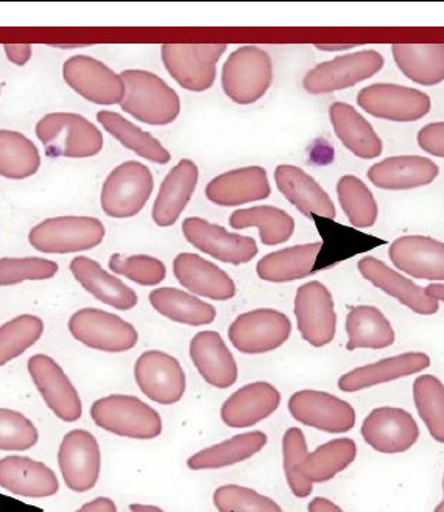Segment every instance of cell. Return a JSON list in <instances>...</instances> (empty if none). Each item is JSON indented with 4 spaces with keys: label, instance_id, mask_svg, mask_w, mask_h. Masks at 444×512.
<instances>
[{
    "label": "cell",
    "instance_id": "6da1fadb",
    "mask_svg": "<svg viewBox=\"0 0 444 512\" xmlns=\"http://www.w3.org/2000/svg\"><path fill=\"white\" fill-rule=\"evenodd\" d=\"M125 97L120 108L139 122L164 127L180 116L181 102L163 78L147 71H124Z\"/></svg>",
    "mask_w": 444,
    "mask_h": 512
},
{
    "label": "cell",
    "instance_id": "7a4b0ae2",
    "mask_svg": "<svg viewBox=\"0 0 444 512\" xmlns=\"http://www.w3.org/2000/svg\"><path fill=\"white\" fill-rule=\"evenodd\" d=\"M36 136L49 158H92L103 148L99 128L80 114H47L36 123Z\"/></svg>",
    "mask_w": 444,
    "mask_h": 512
},
{
    "label": "cell",
    "instance_id": "3957f363",
    "mask_svg": "<svg viewBox=\"0 0 444 512\" xmlns=\"http://www.w3.org/2000/svg\"><path fill=\"white\" fill-rule=\"evenodd\" d=\"M91 418L97 427L122 438L148 441L163 433V419L158 411L127 394H111L96 400Z\"/></svg>",
    "mask_w": 444,
    "mask_h": 512
},
{
    "label": "cell",
    "instance_id": "277c9868",
    "mask_svg": "<svg viewBox=\"0 0 444 512\" xmlns=\"http://www.w3.org/2000/svg\"><path fill=\"white\" fill-rule=\"evenodd\" d=\"M272 83V58L261 47H239L223 64V91L237 105H253L258 102Z\"/></svg>",
    "mask_w": 444,
    "mask_h": 512
},
{
    "label": "cell",
    "instance_id": "5b68a950",
    "mask_svg": "<svg viewBox=\"0 0 444 512\" xmlns=\"http://www.w3.org/2000/svg\"><path fill=\"white\" fill-rule=\"evenodd\" d=\"M105 226L94 217H55L30 231L29 242L46 254H71L96 248L105 239Z\"/></svg>",
    "mask_w": 444,
    "mask_h": 512
},
{
    "label": "cell",
    "instance_id": "8992f818",
    "mask_svg": "<svg viewBox=\"0 0 444 512\" xmlns=\"http://www.w3.org/2000/svg\"><path fill=\"white\" fill-rule=\"evenodd\" d=\"M226 47V44H164L161 57L170 77L181 88L205 92L214 85L217 64Z\"/></svg>",
    "mask_w": 444,
    "mask_h": 512
},
{
    "label": "cell",
    "instance_id": "52a82bcc",
    "mask_svg": "<svg viewBox=\"0 0 444 512\" xmlns=\"http://www.w3.org/2000/svg\"><path fill=\"white\" fill-rule=\"evenodd\" d=\"M153 175L138 161L120 164L105 179L102 187L103 212L108 217L130 218L138 215L152 197Z\"/></svg>",
    "mask_w": 444,
    "mask_h": 512
},
{
    "label": "cell",
    "instance_id": "ba28073f",
    "mask_svg": "<svg viewBox=\"0 0 444 512\" xmlns=\"http://www.w3.org/2000/svg\"><path fill=\"white\" fill-rule=\"evenodd\" d=\"M69 332L86 348L111 354L131 351L139 341L138 330L134 329L133 324L114 313L99 309L75 312L69 320Z\"/></svg>",
    "mask_w": 444,
    "mask_h": 512
},
{
    "label": "cell",
    "instance_id": "9c48e42d",
    "mask_svg": "<svg viewBox=\"0 0 444 512\" xmlns=\"http://www.w3.org/2000/svg\"><path fill=\"white\" fill-rule=\"evenodd\" d=\"M384 57L376 50H360L318 64L307 72L303 80L304 89L309 94L321 95L342 89L353 88L360 81L374 77L384 67Z\"/></svg>",
    "mask_w": 444,
    "mask_h": 512
},
{
    "label": "cell",
    "instance_id": "30bf717a",
    "mask_svg": "<svg viewBox=\"0 0 444 512\" xmlns=\"http://www.w3.org/2000/svg\"><path fill=\"white\" fill-rule=\"evenodd\" d=\"M292 334V323L282 312L256 309L242 313L228 330V337L242 354H267L286 343Z\"/></svg>",
    "mask_w": 444,
    "mask_h": 512
},
{
    "label": "cell",
    "instance_id": "8fae6325",
    "mask_svg": "<svg viewBox=\"0 0 444 512\" xmlns=\"http://www.w3.org/2000/svg\"><path fill=\"white\" fill-rule=\"evenodd\" d=\"M295 316L304 341L314 348L332 343L337 332V313L331 292L321 282H309L298 288Z\"/></svg>",
    "mask_w": 444,
    "mask_h": 512
},
{
    "label": "cell",
    "instance_id": "7c38bea8",
    "mask_svg": "<svg viewBox=\"0 0 444 512\" xmlns=\"http://www.w3.org/2000/svg\"><path fill=\"white\" fill-rule=\"evenodd\" d=\"M58 466L67 488L88 492L96 488L102 470V452L96 436L88 430H72L58 450Z\"/></svg>",
    "mask_w": 444,
    "mask_h": 512
},
{
    "label": "cell",
    "instance_id": "4fadbf2b",
    "mask_svg": "<svg viewBox=\"0 0 444 512\" xmlns=\"http://www.w3.org/2000/svg\"><path fill=\"white\" fill-rule=\"evenodd\" d=\"M357 103L378 119L390 122H416L429 114V95L407 86L376 83L367 86L357 95Z\"/></svg>",
    "mask_w": 444,
    "mask_h": 512
},
{
    "label": "cell",
    "instance_id": "5bb4252c",
    "mask_svg": "<svg viewBox=\"0 0 444 512\" xmlns=\"http://www.w3.org/2000/svg\"><path fill=\"white\" fill-rule=\"evenodd\" d=\"M134 379L142 394L159 405L178 404L186 393L183 366L163 351L144 352L134 365Z\"/></svg>",
    "mask_w": 444,
    "mask_h": 512
},
{
    "label": "cell",
    "instance_id": "9a60e30c",
    "mask_svg": "<svg viewBox=\"0 0 444 512\" xmlns=\"http://www.w3.org/2000/svg\"><path fill=\"white\" fill-rule=\"evenodd\" d=\"M63 78L80 97L96 105H117L125 97L124 80L96 58L77 55L63 64Z\"/></svg>",
    "mask_w": 444,
    "mask_h": 512
},
{
    "label": "cell",
    "instance_id": "2e32d148",
    "mask_svg": "<svg viewBox=\"0 0 444 512\" xmlns=\"http://www.w3.org/2000/svg\"><path fill=\"white\" fill-rule=\"evenodd\" d=\"M30 377L47 407L64 422H77L82 418L80 394L71 379L52 357L36 354L27 363Z\"/></svg>",
    "mask_w": 444,
    "mask_h": 512
},
{
    "label": "cell",
    "instance_id": "e0dca14e",
    "mask_svg": "<svg viewBox=\"0 0 444 512\" xmlns=\"http://www.w3.org/2000/svg\"><path fill=\"white\" fill-rule=\"evenodd\" d=\"M184 239L192 246L225 264H248L258 256V245L251 237L233 234L205 218L189 217L183 221Z\"/></svg>",
    "mask_w": 444,
    "mask_h": 512
},
{
    "label": "cell",
    "instance_id": "ac0fdd59",
    "mask_svg": "<svg viewBox=\"0 0 444 512\" xmlns=\"http://www.w3.org/2000/svg\"><path fill=\"white\" fill-rule=\"evenodd\" d=\"M289 411L295 421L326 433H346L356 425L353 405L325 391L303 390L292 394Z\"/></svg>",
    "mask_w": 444,
    "mask_h": 512
},
{
    "label": "cell",
    "instance_id": "d6986e66",
    "mask_svg": "<svg viewBox=\"0 0 444 512\" xmlns=\"http://www.w3.org/2000/svg\"><path fill=\"white\" fill-rule=\"evenodd\" d=\"M363 441L379 453H404L420 438V427L402 408H374L362 424Z\"/></svg>",
    "mask_w": 444,
    "mask_h": 512
},
{
    "label": "cell",
    "instance_id": "ffe728a7",
    "mask_svg": "<svg viewBox=\"0 0 444 512\" xmlns=\"http://www.w3.org/2000/svg\"><path fill=\"white\" fill-rule=\"evenodd\" d=\"M388 256L412 278L444 281V243L426 235H404L392 243Z\"/></svg>",
    "mask_w": 444,
    "mask_h": 512
},
{
    "label": "cell",
    "instance_id": "44dd1931",
    "mask_svg": "<svg viewBox=\"0 0 444 512\" xmlns=\"http://www.w3.org/2000/svg\"><path fill=\"white\" fill-rule=\"evenodd\" d=\"M173 274L186 290L212 301H230L237 288L230 274L194 253L178 254L173 260Z\"/></svg>",
    "mask_w": 444,
    "mask_h": 512
},
{
    "label": "cell",
    "instance_id": "7402d4cb",
    "mask_svg": "<svg viewBox=\"0 0 444 512\" xmlns=\"http://www.w3.org/2000/svg\"><path fill=\"white\" fill-rule=\"evenodd\" d=\"M281 405V393L268 382H254L231 394L222 405L220 416L230 428L254 427L270 418Z\"/></svg>",
    "mask_w": 444,
    "mask_h": 512
},
{
    "label": "cell",
    "instance_id": "603a6c76",
    "mask_svg": "<svg viewBox=\"0 0 444 512\" xmlns=\"http://www.w3.org/2000/svg\"><path fill=\"white\" fill-rule=\"evenodd\" d=\"M360 274L368 282L379 288L388 296L398 299L402 306L409 307L418 315H435L440 309V302L426 295V290L410 279L404 278L398 271L385 265L376 257H363L357 264Z\"/></svg>",
    "mask_w": 444,
    "mask_h": 512
},
{
    "label": "cell",
    "instance_id": "cb8c5ba5",
    "mask_svg": "<svg viewBox=\"0 0 444 512\" xmlns=\"http://www.w3.org/2000/svg\"><path fill=\"white\" fill-rule=\"evenodd\" d=\"M192 363L208 385L226 390L237 382L239 368L236 358L219 332L205 330L192 338L189 346Z\"/></svg>",
    "mask_w": 444,
    "mask_h": 512
},
{
    "label": "cell",
    "instance_id": "d4e9b609",
    "mask_svg": "<svg viewBox=\"0 0 444 512\" xmlns=\"http://www.w3.org/2000/svg\"><path fill=\"white\" fill-rule=\"evenodd\" d=\"M0 488L21 497L46 498L60 491V481L41 461L13 455L0 460Z\"/></svg>",
    "mask_w": 444,
    "mask_h": 512
},
{
    "label": "cell",
    "instance_id": "484cf974",
    "mask_svg": "<svg viewBox=\"0 0 444 512\" xmlns=\"http://www.w3.org/2000/svg\"><path fill=\"white\" fill-rule=\"evenodd\" d=\"M206 198L223 207H236L270 197L267 170L259 165L231 170L215 176L206 186Z\"/></svg>",
    "mask_w": 444,
    "mask_h": 512
},
{
    "label": "cell",
    "instance_id": "4316f807",
    "mask_svg": "<svg viewBox=\"0 0 444 512\" xmlns=\"http://www.w3.org/2000/svg\"><path fill=\"white\" fill-rule=\"evenodd\" d=\"M198 178L200 172L191 159H181L167 173L153 204L152 217L159 228H169L177 223L197 189Z\"/></svg>",
    "mask_w": 444,
    "mask_h": 512
},
{
    "label": "cell",
    "instance_id": "83f0119b",
    "mask_svg": "<svg viewBox=\"0 0 444 512\" xmlns=\"http://www.w3.org/2000/svg\"><path fill=\"white\" fill-rule=\"evenodd\" d=\"M430 357L424 352H406L396 357L384 358L371 365L360 366L346 372L339 379V388L345 393L368 390L382 383L413 376L429 368Z\"/></svg>",
    "mask_w": 444,
    "mask_h": 512
},
{
    "label": "cell",
    "instance_id": "f1b7e54d",
    "mask_svg": "<svg viewBox=\"0 0 444 512\" xmlns=\"http://www.w3.org/2000/svg\"><path fill=\"white\" fill-rule=\"evenodd\" d=\"M276 186L279 192L306 215H321L334 220L337 211L331 197L320 184L295 165H278L275 172Z\"/></svg>",
    "mask_w": 444,
    "mask_h": 512
},
{
    "label": "cell",
    "instance_id": "f546056e",
    "mask_svg": "<svg viewBox=\"0 0 444 512\" xmlns=\"http://www.w3.org/2000/svg\"><path fill=\"white\" fill-rule=\"evenodd\" d=\"M440 169L423 156H395L374 164L368 179L384 190H410L434 183Z\"/></svg>",
    "mask_w": 444,
    "mask_h": 512
},
{
    "label": "cell",
    "instance_id": "4dcf8cb0",
    "mask_svg": "<svg viewBox=\"0 0 444 512\" xmlns=\"http://www.w3.org/2000/svg\"><path fill=\"white\" fill-rule=\"evenodd\" d=\"M71 271L78 284L106 306L131 310L138 306V295L119 278L103 270L102 265L89 257H75Z\"/></svg>",
    "mask_w": 444,
    "mask_h": 512
},
{
    "label": "cell",
    "instance_id": "1f68e13d",
    "mask_svg": "<svg viewBox=\"0 0 444 512\" xmlns=\"http://www.w3.org/2000/svg\"><path fill=\"white\" fill-rule=\"evenodd\" d=\"M332 128L342 144L360 159H374L382 155L381 137L371 123L348 103H332L329 108Z\"/></svg>",
    "mask_w": 444,
    "mask_h": 512
},
{
    "label": "cell",
    "instance_id": "d6a6232c",
    "mask_svg": "<svg viewBox=\"0 0 444 512\" xmlns=\"http://www.w3.org/2000/svg\"><path fill=\"white\" fill-rule=\"evenodd\" d=\"M323 243H307L267 254L256 265L259 278L272 284L298 281L314 273Z\"/></svg>",
    "mask_w": 444,
    "mask_h": 512
},
{
    "label": "cell",
    "instance_id": "836d02e7",
    "mask_svg": "<svg viewBox=\"0 0 444 512\" xmlns=\"http://www.w3.org/2000/svg\"><path fill=\"white\" fill-rule=\"evenodd\" d=\"M356 456L357 446L353 439H332L306 456L298 469V477L306 486L314 488L315 483H325L348 469Z\"/></svg>",
    "mask_w": 444,
    "mask_h": 512
},
{
    "label": "cell",
    "instance_id": "e575fe53",
    "mask_svg": "<svg viewBox=\"0 0 444 512\" xmlns=\"http://www.w3.org/2000/svg\"><path fill=\"white\" fill-rule=\"evenodd\" d=\"M392 50L399 71L416 85L444 81V44H395Z\"/></svg>",
    "mask_w": 444,
    "mask_h": 512
},
{
    "label": "cell",
    "instance_id": "d590c367",
    "mask_svg": "<svg viewBox=\"0 0 444 512\" xmlns=\"http://www.w3.org/2000/svg\"><path fill=\"white\" fill-rule=\"evenodd\" d=\"M267 441L264 432L242 433L195 453L187 460V467L191 470H212L244 463L261 452Z\"/></svg>",
    "mask_w": 444,
    "mask_h": 512
},
{
    "label": "cell",
    "instance_id": "8d00e7d4",
    "mask_svg": "<svg viewBox=\"0 0 444 512\" xmlns=\"http://www.w3.org/2000/svg\"><path fill=\"white\" fill-rule=\"evenodd\" d=\"M348 351L385 349L395 343V330L381 310L373 306L354 307L346 316Z\"/></svg>",
    "mask_w": 444,
    "mask_h": 512
},
{
    "label": "cell",
    "instance_id": "74e56055",
    "mask_svg": "<svg viewBox=\"0 0 444 512\" xmlns=\"http://www.w3.org/2000/svg\"><path fill=\"white\" fill-rule=\"evenodd\" d=\"M148 299L159 315L166 316L173 323L194 327L208 326L214 323L217 316L214 306L178 288H156Z\"/></svg>",
    "mask_w": 444,
    "mask_h": 512
},
{
    "label": "cell",
    "instance_id": "f35d334b",
    "mask_svg": "<svg viewBox=\"0 0 444 512\" xmlns=\"http://www.w3.org/2000/svg\"><path fill=\"white\" fill-rule=\"evenodd\" d=\"M230 226L233 229L258 228L261 242L267 246L282 245L292 239L295 232V220L286 211L273 206L234 211Z\"/></svg>",
    "mask_w": 444,
    "mask_h": 512
},
{
    "label": "cell",
    "instance_id": "ab89813d",
    "mask_svg": "<svg viewBox=\"0 0 444 512\" xmlns=\"http://www.w3.org/2000/svg\"><path fill=\"white\" fill-rule=\"evenodd\" d=\"M97 120L114 139L124 145L128 150L134 151L141 158L155 162V164H169L170 156L167 148L147 131H142L133 122L113 113V111H100Z\"/></svg>",
    "mask_w": 444,
    "mask_h": 512
},
{
    "label": "cell",
    "instance_id": "60d3db41",
    "mask_svg": "<svg viewBox=\"0 0 444 512\" xmlns=\"http://www.w3.org/2000/svg\"><path fill=\"white\" fill-rule=\"evenodd\" d=\"M41 167L38 148L18 131L0 130V176L27 179Z\"/></svg>",
    "mask_w": 444,
    "mask_h": 512
},
{
    "label": "cell",
    "instance_id": "b9f144b4",
    "mask_svg": "<svg viewBox=\"0 0 444 512\" xmlns=\"http://www.w3.org/2000/svg\"><path fill=\"white\" fill-rule=\"evenodd\" d=\"M340 206L354 228L367 229L378 220V203L367 184L357 176L346 175L337 184Z\"/></svg>",
    "mask_w": 444,
    "mask_h": 512
},
{
    "label": "cell",
    "instance_id": "7bdbcfd3",
    "mask_svg": "<svg viewBox=\"0 0 444 512\" xmlns=\"http://www.w3.org/2000/svg\"><path fill=\"white\" fill-rule=\"evenodd\" d=\"M415 407L435 441L444 444V385L435 376H421L413 382Z\"/></svg>",
    "mask_w": 444,
    "mask_h": 512
},
{
    "label": "cell",
    "instance_id": "ee69618b",
    "mask_svg": "<svg viewBox=\"0 0 444 512\" xmlns=\"http://www.w3.org/2000/svg\"><path fill=\"white\" fill-rule=\"evenodd\" d=\"M43 334V320L35 315H19L0 326V366L24 354Z\"/></svg>",
    "mask_w": 444,
    "mask_h": 512
},
{
    "label": "cell",
    "instance_id": "f6af8a7d",
    "mask_svg": "<svg viewBox=\"0 0 444 512\" xmlns=\"http://www.w3.org/2000/svg\"><path fill=\"white\" fill-rule=\"evenodd\" d=\"M212 502L219 512H284L273 498L239 484L215 489Z\"/></svg>",
    "mask_w": 444,
    "mask_h": 512
},
{
    "label": "cell",
    "instance_id": "bcb514c9",
    "mask_svg": "<svg viewBox=\"0 0 444 512\" xmlns=\"http://www.w3.org/2000/svg\"><path fill=\"white\" fill-rule=\"evenodd\" d=\"M39 432L19 411L0 408V450L25 452L38 444Z\"/></svg>",
    "mask_w": 444,
    "mask_h": 512
},
{
    "label": "cell",
    "instance_id": "7dc6e473",
    "mask_svg": "<svg viewBox=\"0 0 444 512\" xmlns=\"http://www.w3.org/2000/svg\"><path fill=\"white\" fill-rule=\"evenodd\" d=\"M110 270L144 287L161 284L167 274L166 265L161 260L144 254L127 257L113 254L110 257Z\"/></svg>",
    "mask_w": 444,
    "mask_h": 512
},
{
    "label": "cell",
    "instance_id": "c3c4849f",
    "mask_svg": "<svg viewBox=\"0 0 444 512\" xmlns=\"http://www.w3.org/2000/svg\"><path fill=\"white\" fill-rule=\"evenodd\" d=\"M307 455H309V450H307V441L303 430L298 427L289 428L282 438V464H284V474H286L290 491L298 498L309 497L314 491V488L306 486L298 477V469L306 460Z\"/></svg>",
    "mask_w": 444,
    "mask_h": 512
},
{
    "label": "cell",
    "instance_id": "681fc988",
    "mask_svg": "<svg viewBox=\"0 0 444 512\" xmlns=\"http://www.w3.org/2000/svg\"><path fill=\"white\" fill-rule=\"evenodd\" d=\"M58 264L39 257L0 259V287L21 284L24 281H47L57 276Z\"/></svg>",
    "mask_w": 444,
    "mask_h": 512
},
{
    "label": "cell",
    "instance_id": "f907efd6",
    "mask_svg": "<svg viewBox=\"0 0 444 512\" xmlns=\"http://www.w3.org/2000/svg\"><path fill=\"white\" fill-rule=\"evenodd\" d=\"M418 145L429 155L444 159V122L429 123L421 128Z\"/></svg>",
    "mask_w": 444,
    "mask_h": 512
},
{
    "label": "cell",
    "instance_id": "816d5d0a",
    "mask_svg": "<svg viewBox=\"0 0 444 512\" xmlns=\"http://www.w3.org/2000/svg\"><path fill=\"white\" fill-rule=\"evenodd\" d=\"M5 55L16 66H25L32 58V46L30 44H5Z\"/></svg>",
    "mask_w": 444,
    "mask_h": 512
},
{
    "label": "cell",
    "instance_id": "f5cc1de1",
    "mask_svg": "<svg viewBox=\"0 0 444 512\" xmlns=\"http://www.w3.org/2000/svg\"><path fill=\"white\" fill-rule=\"evenodd\" d=\"M77 512H117V506L111 498L97 497L85 503Z\"/></svg>",
    "mask_w": 444,
    "mask_h": 512
},
{
    "label": "cell",
    "instance_id": "db71d44e",
    "mask_svg": "<svg viewBox=\"0 0 444 512\" xmlns=\"http://www.w3.org/2000/svg\"><path fill=\"white\" fill-rule=\"evenodd\" d=\"M309 512H345L340 506L335 505L329 498L315 497L309 506H307Z\"/></svg>",
    "mask_w": 444,
    "mask_h": 512
},
{
    "label": "cell",
    "instance_id": "11a10c76",
    "mask_svg": "<svg viewBox=\"0 0 444 512\" xmlns=\"http://www.w3.org/2000/svg\"><path fill=\"white\" fill-rule=\"evenodd\" d=\"M424 290H426V295L429 298L437 302H444V284H430Z\"/></svg>",
    "mask_w": 444,
    "mask_h": 512
},
{
    "label": "cell",
    "instance_id": "9f6ffc18",
    "mask_svg": "<svg viewBox=\"0 0 444 512\" xmlns=\"http://www.w3.org/2000/svg\"><path fill=\"white\" fill-rule=\"evenodd\" d=\"M318 50H325V52H342V50L353 49V44H317Z\"/></svg>",
    "mask_w": 444,
    "mask_h": 512
},
{
    "label": "cell",
    "instance_id": "6f0895ef",
    "mask_svg": "<svg viewBox=\"0 0 444 512\" xmlns=\"http://www.w3.org/2000/svg\"><path fill=\"white\" fill-rule=\"evenodd\" d=\"M130 511L131 512H166V511H164V509L159 508V506L141 505V503H131Z\"/></svg>",
    "mask_w": 444,
    "mask_h": 512
},
{
    "label": "cell",
    "instance_id": "680465c9",
    "mask_svg": "<svg viewBox=\"0 0 444 512\" xmlns=\"http://www.w3.org/2000/svg\"><path fill=\"white\" fill-rule=\"evenodd\" d=\"M434 512H444V500L437 506V508H435Z\"/></svg>",
    "mask_w": 444,
    "mask_h": 512
},
{
    "label": "cell",
    "instance_id": "91938a15",
    "mask_svg": "<svg viewBox=\"0 0 444 512\" xmlns=\"http://www.w3.org/2000/svg\"><path fill=\"white\" fill-rule=\"evenodd\" d=\"M443 494H444V478H443Z\"/></svg>",
    "mask_w": 444,
    "mask_h": 512
},
{
    "label": "cell",
    "instance_id": "94428289",
    "mask_svg": "<svg viewBox=\"0 0 444 512\" xmlns=\"http://www.w3.org/2000/svg\"><path fill=\"white\" fill-rule=\"evenodd\" d=\"M0 91H2V86H0Z\"/></svg>",
    "mask_w": 444,
    "mask_h": 512
}]
</instances>
